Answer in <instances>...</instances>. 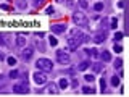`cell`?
<instances>
[{
    "label": "cell",
    "instance_id": "1",
    "mask_svg": "<svg viewBox=\"0 0 129 97\" xmlns=\"http://www.w3.org/2000/svg\"><path fill=\"white\" fill-rule=\"evenodd\" d=\"M73 23H74L78 28H87L89 18L86 16V13H82V11H74V13H73Z\"/></svg>",
    "mask_w": 129,
    "mask_h": 97
},
{
    "label": "cell",
    "instance_id": "2",
    "mask_svg": "<svg viewBox=\"0 0 129 97\" xmlns=\"http://www.w3.org/2000/svg\"><path fill=\"white\" fill-rule=\"evenodd\" d=\"M36 68L44 73H50V71H53V62L48 58H39L36 62Z\"/></svg>",
    "mask_w": 129,
    "mask_h": 97
},
{
    "label": "cell",
    "instance_id": "3",
    "mask_svg": "<svg viewBox=\"0 0 129 97\" xmlns=\"http://www.w3.org/2000/svg\"><path fill=\"white\" fill-rule=\"evenodd\" d=\"M13 92L15 94H27V92H29L27 79H18V83L13 84Z\"/></svg>",
    "mask_w": 129,
    "mask_h": 97
},
{
    "label": "cell",
    "instance_id": "4",
    "mask_svg": "<svg viewBox=\"0 0 129 97\" xmlns=\"http://www.w3.org/2000/svg\"><path fill=\"white\" fill-rule=\"evenodd\" d=\"M15 37H16V36H13V34H8V32H5V34H0V44L7 45L8 48H13V47L16 45Z\"/></svg>",
    "mask_w": 129,
    "mask_h": 97
},
{
    "label": "cell",
    "instance_id": "5",
    "mask_svg": "<svg viewBox=\"0 0 129 97\" xmlns=\"http://www.w3.org/2000/svg\"><path fill=\"white\" fill-rule=\"evenodd\" d=\"M32 79H34V83L37 84V86H44V84L47 83V73L37 70L34 75H32Z\"/></svg>",
    "mask_w": 129,
    "mask_h": 97
},
{
    "label": "cell",
    "instance_id": "6",
    "mask_svg": "<svg viewBox=\"0 0 129 97\" xmlns=\"http://www.w3.org/2000/svg\"><path fill=\"white\" fill-rule=\"evenodd\" d=\"M56 62L61 65H68L71 62V55L66 50H56Z\"/></svg>",
    "mask_w": 129,
    "mask_h": 97
},
{
    "label": "cell",
    "instance_id": "7",
    "mask_svg": "<svg viewBox=\"0 0 129 97\" xmlns=\"http://www.w3.org/2000/svg\"><path fill=\"white\" fill-rule=\"evenodd\" d=\"M32 55H34V48H32L31 45L23 47V52H21V60L23 62H29V60L32 58Z\"/></svg>",
    "mask_w": 129,
    "mask_h": 97
},
{
    "label": "cell",
    "instance_id": "8",
    "mask_svg": "<svg viewBox=\"0 0 129 97\" xmlns=\"http://www.w3.org/2000/svg\"><path fill=\"white\" fill-rule=\"evenodd\" d=\"M44 92L48 95H56L60 92V87H58V84H55V83H50V84H47L45 89H44Z\"/></svg>",
    "mask_w": 129,
    "mask_h": 97
},
{
    "label": "cell",
    "instance_id": "9",
    "mask_svg": "<svg viewBox=\"0 0 129 97\" xmlns=\"http://www.w3.org/2000/svg\"><path fill=\"white\" fill-rule=\"evenodd\" d=\"M50 29H52L53 34H63V32L66 31V24L64 23H55V24L50 26Z\"/></svg>",
    "mask_w": 129,
    "mask_h": 97
},
{
    "label": "cell",
    "instance_id": "10",
    "mask_svg": "<svg viewBox=\"0 0 129 97\" xmlns=\"http://www.w3.org/2000/svg\"><path fill=\"white\" fill-rule=\"evenodd\" d=\"M107 36H108L107 29L99 31V32H97V34L94 36V42H95V44H102V42H105V40H107Z\"/></svg>",
    "mask_w": 129,
    "mask_h": 97
},
{
    "label": "cell",
    "instance_id": "11",
    "mask_svg": "<svg viewBox=\"0 0 129 97\" xmlns=\"http://www.w3.org/2000/svg\"><path fill=\"white\" fill-rule=\"evenodd\" d=\"M82 42H81V39H78V37H70L68 39V48H70V50H78Z\"/></svg>",
    "mask_w": 129,
    "mask_h": 97
},
{
    "label": "cell",
    "instance_id": "12",
    "mask_svg": "<svg viewBox=\"0 0 129 97\" xmlns=\"http://www.w3.org/2000/svg\"><path fill=\"white\" fill-rule=\"evenodd\" d=\"M15 42H16V47H26V36L24 34H18L15 37Z\"/></svg>",
    "mask_w": 129,
    "mask_h": 97
},
{
    "label": "cell",
    "instance_id": "13",
    "mask_svg": "<svg viewBox=\"0 0 129 97\" xmlns=\"http://www.w3.org/2000/svg\"><path fill=\"white\" fill-rule=\"evenodd\" d=\"M100 60H102L103 63H107V62H111V54L108 50H103L102 54H100Z\"/></svg>",
    "mask_w": 129,
    "mask_h": 97
},
{
    "label": "cell",
    "instance_id": "14",
    "mask_svg": "<svg viewBox=\"0 0 129 97\" xmlns=\"http://www.w3.org/2000/svg\"><path fill=\"white\" fill-rule=\"evenodd\" d=\"M92 71H94V73H102V71H105L103 62L102 63H94V65H92Z\"/></svg>",
    "mask_w": 129,
    "mask_h": 97
},
{
    "label": "cell",
    "instance_id": "15",
    "mask_svg": "<svg viewBox=\"0 0 129 97\" xmlns=\"http://www.w3.org/2000/svg\"><path fill=\"white\" fill-rule=\"evenodd\" d=\"M110 83H111V86L113 87H116V86H119L121 84V79H119V76H111V79H110Z\"/></svg>",
    "mask_w": 129,
    "mask_h": 97
},
{
    "label": "cell",
    "instance_id": "16",
    "mask_svg": "<svg viewBox=\"0 0 129 97\" xmlns=\"http://www.w3.org/2000/svg\"><path fill=\"white\" fill-rule=\"evenodd\" d=\"M68 86H70V81H68L66 78H61V79H60V83H58V87L60 89H66Z\"/></svg>",
    "mask_w": 129,
    "mask_h": 97
},
{
    "label": "cell",
    "instance_id": "17",
    "mask_svg": "<svg viewBox=\"0 0 129 97\" xmlns=\"http://www.w3.org/2000/svg\"><path fill=\"white\" fill-rule=\"evenodd\" d=\"M82 92L86 95H92V94H95V89L92 86H86V87H82Z\"/></svg>",
    "mask_w": 129,
    "mask_h": 97
},
{
    "label": "cell",
    "instance_id": "18",
    "mask_svg": "<svg viewBox=\"0 0 129 97\" xmlns=\"http://www.w3.org/2000/svg\"><path fill=\"white\" fill-rule=\"evenodd\" d=\"M89 66H90V62H82L78 65V71H86Z\"/></svg>",
    "mask_w": 129,
    "mask_h": 97
},
{
    "label": "cell",
    "instance_id": "19",
    "mask_svg": "<svg viewBox=\"0 0 129 97\" xmlns=\"http://www.w3.org/2000/svg\"><path fill=\"white\" fill-rule=\"evenodd\" d=\"M116 28H118V19H116V16H113L110 21V29H116Z\"/></svg>",
    "mask_w": 129,
    "mask_h": 97
},
{
    "label": "cell",
    "instance_id": "20",
    "mask_svg": "<svg viewBox=\"0 0 129 97\" xmlns=\"http://www.w3.org/2000/svg\"><path fill=\"white\" fill-rule=\"evenodd\" d=\"M113 65H115V70H121V66H123V60L116 58L115 62H113Z\"/></svg>",
    "mask_w": 129,
    "mask_h": 97
},
{
    "label": "cell",
    "instance_id": "21",
    "mask_svg": "<svg viewBox=\"0 0 129 97\" xmlns=\"http://www.w3.org/2000/svg\"><path fill=\"white\" fill-rule=\"evenodd\" d=\"M78 3H79V7L82 8V10H87V8H89V2H87V0H78Z\"/></svg>",
    "mask_w": 129,
    "mask_h": 97
},
{
    "label": "cell",
    "instance_id": "22",
    "mask_svg": "<svg viewBox=\"0 0 129 97\" xmlns=\"http://www.w3.org/2000/svg\"><path fill=\"white\" fill-rule=\"evenodd\" d=\"M8 76H10L11 79H18V78H19V71H18V70H11Z\"/></svg>",
    "mask_w": 129,
    "mask_h": 97
},
{
    "label": "cell",
    "instance_id": "23",
    "mask_svg": "<svg viewBox=\"0 0 129 97\" xmlns=\"http://www.w3.org/2000/svg\"><path fill=\"white\" fill-rule=\"evenodd\" d=\"M86 52L87 55H90V57H97V48H86Z\"/></svg>",
    "mask_w": 129,
    "mask_h": 97
},
{
    "label": "cell",
    "instance_id": "24",
    "mask_svg": "<svg viewBox=\"0 0 129 97\" xmlns=\"http://www.w3.org/2000/svg\"><path fill=\"white\" fill-rule=\"evenodd\" d=\"M36 47H37L40 52H45V45H44L42 40H37V42H36Z\"/></svg>",
    "mask_w": 129,
    "mask_h": 97
},
{
    "label": "cell",
    "instance_id": "25",
    "mask_svg": "<svg viewBox=\"0 0 129 97\" xmlns=\"http://www.w3.org/2000/svg\"><path fill=\"white\" fill-rule=\"evenodd\" d=\"M48 44H50L52 47H56L58 40H56V37H53V36H50V37H48Z\"/></svg>",
    "mask_w": 129,
    "mask_h": 97
},
{
    "label": "cell",
    "instance_id": "26",
    "mask_svg": "<svg viewBox=\"0 0 129 97\" xmlns=\"http://www.w3.org/2000/svg\"><path fill=\"white\" fill-rule=\"evenodd\" d=\"M44 2H45V0H32V5H34L36 8H40L44 5Z\"/></svg>",
    "mask_w": 129,
    "mask_h": 97
},
{
    "label": "cell",
    "instance_id": "27",
    "mask_svg": "<svg viewBox=\"0 0 129 97\" xmlns=\"http://www.w3.org/2000/svg\"><path fill=\"white\" fill-rule=\"evenodd\" d=\"M113 39H115V42H119V40L123 39V32H115V36H113Z\"/></svg>",
    "mask_w": 129,
    "mask_h": 97
},
{
    "label": "cell",
    "instance_id": "28",
    "mask_svg": "<svg viewBox=\"0 0 129 97\" xmlns=\"http://www.w3.org/2000/svg\"><path fill=\"white\" fill-rule=\"evenodd\" d=\"M113 50H115L116 54H121V52H123V45H121V44H115V47H113Z\"/></svg>",
    "mask_w": 129,
    "mask_h": 97
},
{
    "label": "cell",
    "instance_id": "29",
    "mask_svg": "<svg viewBox=\"0 0 129 97\" xmlns=\"http://www.w3.org/2000/svg\"><path fill=\"white\" fill-rule=\"evenodd\" d=\"M7 62H8V65H10V66H15V65H16V58H15V57H8Z\"/></svg>",
    "mask_w": 129,
    "mask_h": 97
},
{
    "label": "cell",
    "instance_id": "30",
    "mask_svg": "<svg viewBox=\"0 0 129 97\" xmlns=\"http://www.w3.org/2000/svg\"><path fill=\"white\" fill-rule=\"evenodd\" d=\"M84 79H86L87 83H94V81H95V76L94 75H86V76H84Z\"/></svg>",
    "mask_w": 129,
    "mask_h": 97
},
{
    "label": "cell",
    "instance_id": "31",
    "mask_svg": "<svg viewBox=\"0 0 129 97\" xmlns=\"http://www.w3.org/2000/svg\"><path fill=\"white\" fill-rule=\"evenodd\" d=\"M16 3H18V8H21V10H24V8L27 7V3L24 2V0H18V2H16Z\"/></svg>",
    "mask_w": 129,
    "mask_h": 97
},
{
    "label": "cell",
    "instance_id": "32",
    "mask_svg": "<svg viewBox=\"0 0 129 97\" xmlns=\"http://www.w3.org/2000/svg\"><path fill=\"white\" fill-rule=\"evenodd\" d=\"M100 89H102V92H105V89H107V81H105L103 78L100 79Z\"/></svg>",
    "mask_w": 129,
    "mask_h": 97
},
{
    "label": "cell",
    "instance_id": "33",
    "mask_svg": "<svg viewBox=\"0 0 129 97\" xmlns=\"http://www.w3.org/2000/svg\"><path fill=\"white\" fill-rule=\"evenodd\" d=\"M94 10L95 11H102L103 10V3H95V5H94Z\"/></svg>",
    "mask_w": 129,
    "mask_h": 97
},
{
    "label": "cell",
    "instance_id": "34",
    "mask_svg": "<svg viewBox=\"0 0 129 97\" xmlns=\"http://www.w3.org/2000/svg\"><path fill=\"white\" fill-rule=\"evenodd\" d=\"M74 5H76L74 0H66V7L68 8H74Z\"/></svg>",
    "mask_w": 129,
    "mask_h": 97
},
{
    "label": "cell",
    "instance_id": "35",
    "mask_svg": "<svg viewBox=\"0 0 129 97\" xmlns=\"http://www.w3.org/2000/svg\"><path fill=\"white\" fill-rule=\"evenodd\" d=\"M45 13H47V15L55 13V8H53V7H47V8H45Z\"/></svg>",
    "mask_w": 129,
    "mask_h": 97
},
{
    "label": "cell",
    "instance_id": "36",
    "mask_svg": "<svg viewBox=\"0 0 129 97\" xmlns=\"http://www.w3.org/2000/svg\"><path fill=\"white\" fill-rule=\"evenodd\" d=\"M3 60H5V54L0 50V62H3Z\"/></svg>",
    "mask_w": 129,
    "mask_h": 97
},
{
    "label": "cell",
    "instance_id": "37",
    "mask_svg": "<svg viewBox=\"0 0 129 97\" xmlns=\"http://www.w3.org/2000/svg\"><path fill=\"white\" fill-rule=\"evenodd\" d=\"M71 86H73V87H74V89H76V87H78V81H76V79H74V81H73V83H71Z\"/></svg>",
    "mask_w": 129,
    "mask_h": 97
},
{
    "label": "cell",
    "instance_id": "38",
    "mask_svg": "<svg viewBox=\"0 0 129 97\" xmlns=\"http://www.w3.org/2000/svg\"><path fill=\"white\" fill-rule=\"evenodd\" d=\"M118 7H119V8L124 7V2H123V0H119V2H118Z\"/></svg>",
    "mask_w": 129,
    "mask_h": 97
},
{
    "label": "cell",
    "instance_id": "39",
    "mask_svg": "<svg viewBox=\"0 0 129 97\" xmlns=\"http://www.w3.org/2000/svg\"><path fill=\"white\" fill-rule=\"evenodd\" d=\"M55 2H58V3H61V2H64V0H55Z\"/></svg>",
    "mask_w": 129,
    "mask_h": 97
}]
</instances>
